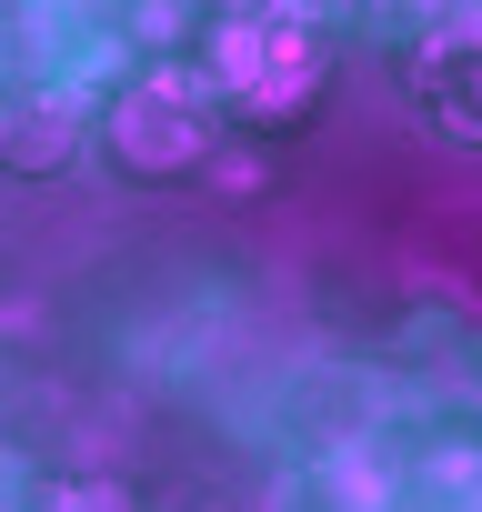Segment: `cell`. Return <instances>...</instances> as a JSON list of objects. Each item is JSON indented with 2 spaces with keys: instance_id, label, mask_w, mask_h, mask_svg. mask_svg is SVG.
<instances>
[{
  "instance_id": "6da1fadb",
  "label": "cell",
  "mask_w": 482,
  "mask_h": 512,
  "mask_svg": "<svg viewBox=\"0 0 482 512\" xmlns=\"http://www.w3.org/2000/svg\"><path fill=\"white\" fill-rule=\"evenodd\" d=\"M111 141H121L131 171H191V161L211 151V131H201V111H191V81H171V101H161V81H141V91L111 111Z\"/></svg>"
},
{
  "instance_id": "7a4b0ae2",
  "label": "cell",
  "mask_w": 482,
  "mask_h": 512,
  "mask_svg": "<svg viewBox=\"0 0 482 512\" xmlns=\"http://www.w3.org/2000/svg\"><path fill=\"white\" fill-rule=\"evenodd\" d=\"M442 131H462V141H482V61H472V81H462V101H442Z\"/></svg>"
},
{
  "instance_id": "3957f363",
  "label": "cell",
  "mask_w": 482,
  "mask_h": 512,
  "mask_svg": "<svg viewBox=\"0 0 482 512\" xmlns=\"http://www.w3.org/2000/svg\"><path fill=\"white\" fill-rule=\"evenodd\" d=\"M462 31H472V41H482V0H462Z\"/></svg>"
},
{
  "instance_id": "277c9868",
  "label": "cell",
  "mask_w": 482,
  "mask_h": 512,
  "mask_svg": "<svg viewBox=\"0 0 482 512\" xmlns=\"http://www.w3.org/2000/svg\"><path fill=\"white\" fill-rule=\"evenodd\" d=\"M0 492H11V462H0Z\"/></svg>"
}]
</instances>
